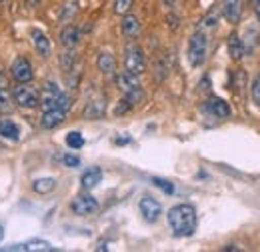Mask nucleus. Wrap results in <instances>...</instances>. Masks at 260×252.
I'll return each mask as SVG.
<instances>
[{"label": "nucleus", "instance_id": "obj_17", "mask_svg": "<svg viewBox=\"0 0 260 252\" xmlns=\"http://www.w3.org/2000/svg\"><path fill=\"white\" fill-rule=\"evenodd\" d=\"M0 138L8 140V142H18L20 140V128L14 120L10 118H2L0 120Z\"/></svg>", "mask_w": 260, "mask_h": 252}, {"label": "nucleus", "instance_id": "obj_31", "mask_svg": "<svg viewBox=\"0 0 260 252\" xmlns=\"http://www.w3.org/2000/svg\"><path fill=\"white\" fill-rule=\"evenodd\" d=\"M62 162H64L66 166H70V168L80 166V158L74 156V154H64V156H62Z\"/></svg>", "mask_w": 260, "mask_h": 252}, {"label": "nucleus", "instance_id": "obj_32", "mask_svg": "<svg viewBox=\"0 0 260 252\" xmlns=\"http://www.w3.org/2000/svg\"><path fill=\"white\" fill-rule=\"evenodd\" d=\"M130 108H132V104H130L126 98H122V100H120V104L116 106V114H124V112L130 110Z\"/></svg>", "mask_w": 260, "mask_h": 252}, {"label": "nucleus", "instance_id": "obj_9", "mask_svg": "<svg viewBox=\"0 0 260 252\" xmlns=\"http://www.w3.org/2000/svg\"><path fill=\"white\" fill-rule=\"evenodd\" d=\"M10 74H12V78L16 80V82H32L34 78V70H32V64L28 58H24V56H18L12 66H10Z\"/></svg>", "mask_w": 260, "mask_h": 252}, {"label": "nucleus", "instance_id": "obj_29", "mask_svg": "<svg viewBox=\"0 0 260 252\" xmlns=\"http://www.w3.org/2000/svg\"><path fill=\"white\" fill-rule=\"evenodd\" d=\"M152 184L158 186V188L162 190V192H166V194H172V192H174L172 182H168V180H164V178H152Z\"/></svg>", "mask_w": 260, "mask_h": 252}, {"label": "nucleus", "instance_id": "obj_16", "mask_svg": "<svg viewBox=\"0 0 260 252\" xmlns=\"http://www.w3.org/2000/svg\"><path fill=\"white\" fill-rule=\"evenodd\" d=\"M222 14L230 24H238L242 16V0H224L222 2Z\"/></svg>", "mask_w": 260, "mask_h": 252}, {"label": "nucleus", "instance_id": "obj_26", "mask_svg": "<svg viewBox=\"0 0 260 252\" xmlns=\"http://www.w3.org/2000/svg\"><path fill=\"white\" fill-rule=\"evenodd\" d=\"M66 146L72 148V150L82 148V146H84V136H82L80 132H76V130L68 132V134H66Z\"/></svg>", "mask_w": 260, "mask_h": 252}, {"label": "nucleus", "instance_id": "obj_20", "mask_svg": "<svg viewBox=\"0 0 260 252\" xmlns=\"http://www.w3.org/2000/svg\"><path fill=\"white\" fill-rule=\"evenodd\" d=\"M96 64H98V70L104 76H112L116 72V58L112 56V52H100Z\"/></svg>", "mask_w": 260, "mask_h": 252}, {"label": "nucleus", "instance_id": "obj_1", "mask_svg": "<svg viewBox=\"0 0 260 252\" xmlns=\"http://www.w3.org/2000/svg\"><path fill=\"white\" fill-rule=\"evenodd\" d=\"M166 220H168V226H170L174 236L184 238V236L194 234L196 224H198V214H196V208L192 204L182 202V204H176L168 210Z\"/></svg>", "mask_w": 260, "mask_h": 252}, {"label": "nucleus", "instance_id": "obj_21", "mask_svg": "<svg viewBox=\"0 0 260 252\" xmlns=\"http://www.w3.org/2000/svg\"><path fill=\"white\" fill-rule=\"evenodd\" d=\"M228 52H230V58L232 60H240L246 52H244V44H242V38L236 34V32H232L230 36H228Z\"/></svg>", "mask_w": 260, "mask_h": 252}, {"label": "nucleus", "instance_id": "obj_23", "mask_svg": "<svg viewBox=\"0 0 260 252\" xmlns=\"http://www.w3.org/2000/svg\"><path fill=\"white\" fill-rule=\"evenodd\" d=\"M56 188V180L54 178H36L32 182V190L36 194H48Z\"/></svg>", "mask_w": 260, "mask_h": 252}, {"label": "nucleus", "instance_id": "obj_13", "mask_svg": "<svg viewBox=\"0 0 260 252\" xmlns=\"http://www.w3.org/2000/svg\"><path fill=\"white\" fill-rule=\"evenodd\" d=\"M4 250L10 252H54L56 248L46 242V240H28V242H22V244H12Z\"/></svg>", "mask_w": 260, "mask_h": 252}, {"label": "nucleus", "instance_id": "obj_12", "mask_svg": "<svg viewBox=\"0 0 260 252\" xmlns=\"http://www.w3.org/2000/svg\"><path fill=\"white\" fill-rule=\"evenodd\" d=\"M64 120H66V110H62V108H50V110H42L40 126L44 130H52V128H58Z\"/></svg>", "mask_w": 260, "mask_h": 252}, {"label": "nucleus", "instance_id": "obj_15", "mask_svg": "<svg viewBox=\"0 0 260 252\" xmlns=\"http://www.w3.org/2000/svg\"><path fill=\"white\" fill-rule=\"evenodd\" d=\"M104 110H106V98H104L102 94H98L86 102L84 116L90 118V120H96V118H100V116L104 114Z\"/></svg>", "mask_w": 260, "mask_h": 252}, {"label": "nucleus", "instance_id": "obj_24", "mask_svg": "<svg viewBox=\"0 0 260 252\" xmlns=\"http://www.w3.org/2000/svg\"><path fill=\"white\" fill-rule=\"evenodd\" d=\"M260 42V34L258 30H254V28H248L246 30V38H242V44H244V52L248 54V52H252L256 46H258Z\"/></svg>", "mask_w": 260, "mask_h": 252}, {"label": "nucleus", "instance_id": "obj_4", "mask_svg": "<svg viewBox=\"0 0 260 252\" xmlns=\"http://www.w3.org/2000/svg\"><path fill=\"white\" fill-rule=\"evenodd\" d=\"M12 98L16 106L26 108V110H32L40 104V92L34 86H30V82H18L12 88Z\"/></svg>", "mask_w": 260, "mask_h": 252}, {"label": "nucleus", "instance_id": "obj_10", "mask_svg": "<svg viewBox=\"0 0 260 252\" xmlns=\"http://www.w3.org/2000/svg\"><path fill=\"white\" fill-rule=\"evenodd\" d=\"M14 110V98H12V88L6 72L0 70V112L10 114Z\"/></svg>", "mask_w": 260, "mask_h": 252}, {"label": "nucleus", "instance_id": "obj_22", "mask_svg": "<svg viewBox=\"0 0 260 252\" xmlns=\"http://www.w3.org/2000/svg\"><path fill=\"white\" fill-rule=\"evenodd\" d=\"M122 32L130 36V38H134V36H138L140 34V20H138V16H134V14H124V18H122Z\"/></svg>", "mask_w": 260, "mask_h": 252}, {"label": "nucleus", "instance_id": "obj_8", "mask_svg": "<svg viewBox=\"0 0 260 252\" xmlns=\"http://www.w3.org/2000/svg\"><path fill=\"white\" fill-rule=\"evenodd\" d=\"M138 208H140L142 218H144L146 222H150V224L158 220L160 214H162V204H160L156 198H152V196H144V198H140Z\"/></svg>", "mask_w": 260, "mask_h": 252}, {"label": "nucleus", "instance_id": "obj_34", "mask_svg": "<svg viewBox=\"0 0 260 252\" xmlns=\"http://www.w3.org/2000/svg\"><path fill=\"white\" fill-rule=\"evenodd\" d=\"M2 240H4V226L0 224V242H2Z\"/></svg>", "mask_w": 260, "mask_h": 252}, {"label": "nucleus", "instance_id": "obj_6", "mask_svg": "<svg viewBox=\"0 0 260 252\" xmlns=\"http://www.w3.org/2000/svg\"><path fill=\"white\" fill-rule=\"evenodd\" d=\"M98 208H100V204L92 194H78L70 202V210L76 216H92L98 212Z\"/></svg>", "mask_w": 260, "mask_h": 252}, {"label": "nucleus", "instance_id": "obj_27", "mask_svg": "<svg viewBox=\"0 0 260 252\" xmlns=\"http://www.w3.org/2000/svg\"><path fill=\"white\" fill-rule=\"evenodd\" d=\"M132 4H134V0H114V12L120 14V16H124V14L130 12Z\"/></svg>", "mask_w": 260, "mask_h": 252}, {"label": "nucleus", "instance_id": "obj_36", "mask_svg": "<svg viewBox=\"0 0 260 252\" xmlns=\"http://www.w3.org/2000/svg\"><path fill=\"white\" fill-rule=\"evenodd\" d=\"M38 2H40V0H30V4H32V6H36Z\"/></svg>", "mask_w": 260, "mask_h": 252}, {"label": "nucleus", "instance_id": "obj_11", "mask_svg": "<svg viewBox=\"0 0 260 252\" xmlns=\"http://www.w3.org/2000/svg\"><path fill=\"white\" fill-rule=\"evenodd\" d=\"M204 110L210 114V116H214V118H220V120H224L230 116V106H228L226 100H222V98H218V96H212V98H208L206 102H204Z\"/></svg>", "mask_w": 260, "mask_h": 252}, {"label": "nucleus", "instance_id": "obj_37", "mask_svg": "<svg viewBox=\"0 0 260 252\" xmlns=\"http://www.w3.org/2000/svg\"><path fill=\"white\" fill-rule=\"evenodd\" d=\"M252 2H258V0H252Z\"/></svg>", "mask_w": 260, "mask_h": 252}, {"label": "nucleus", "instance_id": "obj_7", "mask_svg": "<svg viewBox=\"0 0 260 252\" xmlns=\"http://www.w3.org/2000/svg\"><path fill=\"white\" fill-rule=\"evenodd\" d=\"M62 94V90H60V86L56 84V82H52V80H48V82H44V86H42V90H40V108L42 110H50V108H58V98Z\"/></svg>", "mask_w": 260, "mask_h": 252}, {"label": "nucleus", "instance_id": "obj_3", "mask_svg": "<svg viewBox=\"0 0 260 252\" xmlns=\"http://www.w3.org/2000/svg\"><path fill=\"white\" fill-rule=\"evenodd\" d=\"M206 50H208V36L206 32L196 30L190 40H188V62L190 66H202L204 60H206Z\"/></svg>", "mask_w": 260, "mask_h": 252}, {"label": "nucleus", "instance_id": "obj_18", "mask_svg": "<svg viewBox=\"0 0 260 252\" xmlns=\"http://www.w3.org/2000/svg\"><path fill=\"white\" fill-rule=\"evenodd\" d=\"M100 180H102V170H100L98 166H90V168L84 170L82 176H80V184H82L84 190L96 188L98 184H100Z\"/></svg>", "mask_w": 260, "mask_h": 252}, {"label": "nucleus", "instance_id": "obj_28", "mask_svg": "<svg viewBox=\"0 0 260 252\" xmlns=\"http://www.w3.org/2000/svg\"><path fill=\"white\" fill-rule=\"evenodd\" d=\"M216 24H218V10H210L202 18V28H214Z\"/></svg>", "mask_w": 260, "mask_h": 252}, {"label": "nucleus", "instance_id": "obj_19", "mask_svg": "<svg viewBox=\"0 0 260 252\" xmlns=\"http://www.w3.org/2000/svg\"><path fill=\"white\" fill-rule=\"evenodd\" d=\"M78 42H80V30H78L74 24H68V26H64V28L60 30V44H62L64 48L72 50Z\"/></svg>", "mask_w": 260, "mask_h": 252}, {"label": "nucleus", "instance_id": "obj_30", "mask_svg": "<svg viewBox=\"0 0 260 252\" xmlns=\"http://www.w3.org/2000/svg\"><path fill=\"white\" fill-rule=\"evenodd\" d=\"M252 100L256 106H260V76H256L252 82Z\"/></svg>", "mask_w": 260, "mask_h": 252}, {"label": "nucleus", "instance_id": "obj_2", "mask_svg": "<svg viewBox=\"0 0 260 252\" xmlns=\"http://www.w3.org/2000/svg\"><path fill=\"white\" fill-rule=\"evenodd\" d=\"M116 86H118V90L124 94V98L128 100L132 106L144 100V92L140 88V82H138V76L136 74H130L126 70L120 72L116 76Z\"/></svg>", "mask_w": 260, "mask_h": 252}, {"label": "nucleus", "instance_id": "obj_14", "mask_svg": "<svg viewBox=\"0 0 260 252\" xmlns=\"http://www.w3.org/2000/svg\"><path fill=\"white\" fill-rule=\"evenodd\" d=\"M30 36H32V44H34V50L42 56V58H48L50 54H52V46H50V40H48V36L44 34V32H40L38 28H34L30 32Z\"/></svg>", "mask_w": 260, "mask_h": 252}, {"label": "nucleus", "instance_id": "obj_35", "mask_svg": "<svg viewBox=\"0 0 260 252\" xmlns=\"http://www.w3.org/2000/svg\"><path fill=\"white\" fill-rule=\"evenodd\" d=\"M162 4L164 6H172V4H174V0H162Z\"/></svg>", "mask_w": 260, "mask_h": 252}, {"label": "nucleus", "instance_id": "obj_33", "mask_svg": "<svg viewBox=\"0 0 260 252\" xmlns=\"http://www.w3.org/2000/svg\"><path fill=\"white\" fill-rule=\"evenodd\" d=\"M254 6H256V16H258V22H260V0L254 2Z\"/></svg>", "mask_w": 260, "mask_h": 252}, {"label": "nucleus", "instance_id": "obj_25", "mask_svg": "<svg viewBox=\"0 0 260 252\" xmlns=\"http://www.w3.org/2000/svg\"><path fill=\"white\" fill-rule=\"evenodd\" d=\"M76 14H78V0H68L64 4V8H62V12H60V20L70 22Z\"/></svg>", "mask_w": 260, "mask_h": 252}, {"label": "nucleus", "instance_id": "obj_38", "mask_svg": "<svg viewBox=\"0 0 260 252\" xmlns=\"http://www.w3.org/2000/svg\"><path fill=\"white\" fill-rule=\"evenodd\" d=\"M0 2H4V0H0Z\"/></svg>", "mask_w": 260, "mask_h": 252}, {"label": "nucleus", "instance_id": "obj_5", "mask_svg": "<svg viewBox=\"0 0 260 252\" xmlns=\"http://www.w3.org/2000/svg\"><path fill=\"white\" fill-rule=\"evenodd\" d=\"M124 68L126 72L136 74V76H140L146 70V56L138 44H128L124 48Z\"/></svg>", "mask_w": 260, "mask_h": 252}]
</instances>
